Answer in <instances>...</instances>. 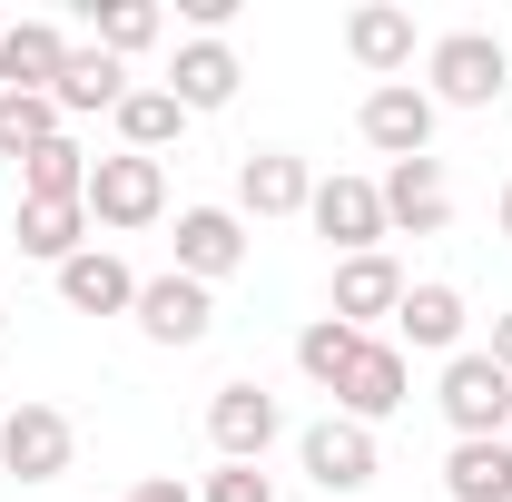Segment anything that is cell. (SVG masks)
Returning a JSON list of instances; mask_svg holds the SVG:
<instances>
[{"instance_id": "cell-1", "label": "cell", "mask_w": 512, "mask_h": 502, "mask_svg": "<svg viewBox=\"0 0 512 502\" xmlns=\"http://www.w3.org/2000/svg\"><path fill=\"white\" fill-rule=\"evenodd\" d=\"M503 89H512V40H493V30H444L424 50V99L434 109H493Z\"/></svg>"}, {"instance_id": "cell-2", "label": "cell", "mask_w": 512, "mask_h": 502, "mask_svg": "<svg viewBox=\"0 0 512 502\" xmlns=\"http://www.w3.org/2000/svg\"><path fill=\"white\" fill-rule=\"evenodd\" d=\"M434 404H444L453 443H493L512 424V375L483 355V345H463V355H444V384H434Z\"/></svg>"}, {"instance_id": "cell-3", "label": "cell", "mask_w": 512, "mask_h": 502, "mask_svg": "<svg viewBox=\"0 0 512 502\" xmlns=\"http://www.w3.org/2000/svg\"><path fill=\"white\" fill-rule=\"evenodd\" d=\"M168 217V158H99L89 168V227H119V237H138V227H158Z\"/></svg>"}, {"instance_id": "cell-4", "label": "cell", "mask_w": 512, "mask_h": 502, "mask_svg": "<svg viewBox=\"0 0 512 502\" xmlns=\"http://www.w3.org/2000/svg\"><path fill=\"white\" fill-rule=\"evenodd\" d=\"M69 463H79V424L60 404H10L0 414V473L10 483H60Z\"/></svg>"}, {"instance_id": "cell-5", "label": "cell", "mask_w": 512, "mask_h": 502, "mask_svg": "<svg viewBox=\"0 0 512 502\" xmlns=\"http://www.w3.org/2000/svg\"><path fill=\"white\" fill-rule=\"evenodd\" d=\"M276 434H286V404H276L256 375H237V384L207 394V443H217L227 463H266V443H276Z\"/></svg>"}, {"instance_id": "cell-6", "label": "cell", "mask_w": 512, "mask_h": 502, "mask_svg": "<svg viewBox=\"0 0 512 502\" xmlns=\"http://www.w3.org/2000/svg\"><path fill=\"white\" fill-rule=\"evenodd\" d=\"M306 217H316V237L335 256H375L384 237H394V227H384V188H375V178H316Z\"/></svg>"}, {"instance_id": "cell-7", "label": "cell", "mask_w": 512, "mask_h": 502, "mask_svg": "<svg viewBox=\"0 0 512 502\" xmlns=\"http://www.w3.org/2000/svg\"><path fill=\"white\" fill-rule=\"evenodd\" d=\"M434 99L414 89V79H384V89H365V109H355V128H365V148H384V168L394 158H434Z\"/></svg>"}, {"instance_id": "cell-8", "label": "cell", "mask_w": 512, "mask_h": 502, "mask_svg": "<svg viewBox=\"0 0 512 502\" xmlns=\"http://www.w3.org/2000/svg\"><path fill=\"white\" fill-rule=\"evenodd\" d=\"M375 188H384V227H394V237H444V227H453V178H444V158H394Z\"/></svg>"}, {"instance_id": "cell-9", "label": "cell", "mask_w": 512, "mask_h": 502, "mask_svg": "<svg viewBox=\"0 0 512 502\" xmlns=\"http://www.w3.org/2000/svg\"><path fill=\"white\" fill-rule=\"evenodd\" d=\"M138 335H148V345H207V325H217V296H207V286H197V276H178V266H168V276H138Z\"/></svg>"}, {"instance_id": "cell-10", "label": "cell", "mask_w": 512, "mask_h": 502, "mask_svg": "<svg viewBox=\"0 0 512 502\" xmlns=\"http://www.w3.org/2000/svg\"><path fill=\"white\" fill-rule=\"evenodd\" d=\"M404 394H414V365H404V345L365 335V355H355V365H345V384H335V414L375 434L384 414H404Z\"/></svg>"}, {"instance_id": "cell-11", "label": "cell", "mask_w": 512, "mask_h": 502, "mask_svg": "<svg viewBox=\"0 0 512 502\" xmlns=\"http://www.w3.org/2000/svg\"><path fill=\"white\" fill-rule=\"evenodd\" d=\"M296 463L316 473V493H365V483H375V434L345 424V414H325V424L296 434Z\"/></svg>"}, {"instance_id": "cell-12", "label": "cell", "mask_w": 512, "mask_h": 502, "mask_svg": "<svg viewBox=\"0 0 512 502\" xmlns=\"http://www.w3.org/2000/svg\"><path fill=\"white\" fill-rule=\"evenodd\" d=\"M237 266H247V217L237 207H178V276L217 286Z\"/></svg>"}, {"instance_id": "cell-13", "label": "cell", "mask_w": 512, "mask_h": 502, "mask_svg": "<svg viewBox=\"0 0 512 502\" xmlns=\"http://www.w3.org/2000/svg\"><path fill=\"white\" fill-rule=\"evenodd\" d=\"M404 286H414V276H404V266H394L384 247H375V256H335V296H325V315L365 335L375 315H394V306H404Z\"/></svg>"}, {"instance_id": "cell-14", "label": "cell", "mask_w": 512, "mask_h": 502, "mask_svg": "<svg viewBox=\"0 0 512 502\" xmlns=\"http://www.w3.org/2000/svg\"><path fill=\"white\" fill-rule=\"evenodd\" d=\"M237 79H247V69H237V50H227V40H178V60H168V79H158V89H168L188 119H207V109H227V99H237Z\"/></svg>"}, {"instance_id": "cell-15", "label": "cell", "mask_w": 512, "mask_h": 502, "mask_svg": "<svg viewBox=\"0 0 512 502\" xmlns=\"http://www.w3.org/2000/svg\"><path fill=\"white\" fill-rule=\"evenodd\" d=\"M10 237H20V256H40V266L60 276L69 256L89 247V197H20V217H10Z\"/></svg>"}, {"instance_id": "cell-16", "label": "cell", "mask_w": 512, "mask_h": 502, "mask_svg": "<svg viewBox=\"0 0 512 502\" xmlns=\"http://www.w3.org/2000/svg\"><path fill=\"white\" fill-rule=\"evenodd\" d=\"M306 197H316L306 158H286V148L237 158V217H306Z\"/></svg>"}, {"instance_id": "cell-17", "label": "cell", "mask_w": 512, "mask_h": 502, "mask_svg": "<svg viewBox=\"0 0 512 502\" xmlns=\"http://www.w3.org/2000/svg\"><path fill=\"white\" fill-rule=\"evenodd\" d=\"M60 69H69L60 20H10V30H0V89H30V99H50V89H60Z\"/></svg>"}, {"instance_id": "cell-18", "label": "cell", "mask_w": 512, "mask_h": 502, "mask_svg": "<svg viewBox=\"0 0 512 502\" xmlns=\"http://www.w3.org/2000/svg\"><path fill=\"white\" fill-rule=\"evenodd\" d=\"M394 335H404L414 355H463V286H444V276L404 286V306H394Z\"/></svg>"}, {"instance_id": "cell-19", "label": "cell", "mask_w": 512, "mask_h": 502, "mask_svg": "<svg viewBox=\"0 0 512 502\" xmlns=\"http://www.w3.org/2000/svg\"><path fill=\"white\" fill-rule=\"evenodd\" d=\"M345 50H355V69H375V89H384L394 69H414V10H394V0L345 10Z\"/></svg>"}, {"instance_id": "cell-20", "label": "cell", "mask_w": 512, "mask_h": 502, "mask_svg": "<svg viewBox=\"0 0 512 502\" xmlns=\"http://www.w3.org/2000/svg\"><path fill=\"white\" fill-rule=\"evenodd\" d=\"M60 306H69V315H128V306H138V276H128V256L79 247V256L60 266Z\"/></svg>"}, {"instance_id": "cell-21", "label": "cell", "mask_w": 512, "mask_h": 502, "mask_svg": "<svg viewBox=\"0 0 512 502\" xmlns=\"http://www.w3.org/2000/svg\"><path fill=\"white\" fill-rule=\"evenodd\" d=\"M119 99H128V60H109L99 40H89V50H69L60 89H50V109H60V119H99V109L119 119Z\"/></svg>"}, {"instance_id": "cell-22", "label": "cell", "mask_w": 512, "mask_h": 502, "mask_svg": "<svg viewBox=\"0 0 512 502\" xmlns=\"http://www.w3.org/2000/svg\"><path fill=\"white\" fill-rule=\"evenodd\" d=\"M444 493L453 502H512V443H453L444 453Z\"/></svg>"}, {"instance_id": "cell-23", "label": "cell", "mask_w": 512, "mask_h": 502, "mask_svg": "<svg viewBox=\"0 0 512 502\" xmlns=\"http://www.w3.org/2000/svg\"><path fill=\"white\" fill-rule=\"evenodd\" d=\"M119 138H128V158H168V148L188 138V109H178L168 89H128L119 99Z\"/></svg>"}, {"instance_id": "cell-24", "label": "cell", "mask_w": 512, "mask_h": 502, "mask_svg": "<svg viewBox=\"0 0 512 502\" xmlns=\"http://www.w3.org/2000/svg\"><path fill=\"white\" fill-rule=\"evenodd\" d=\"M89 168H99V158L60 128L50 148H30V158H20V197H89Z\"/></svg>"}, {"instance_id": "cell-25", "label": "cell", "mask_w": 512, "mask_h": 502, "mask_svg": "<svg viewBox=\"0 0 512 502\" xmlns=\"http://www.w3.org/2000/svg\"><path fill=\"white\" fill-rule=\"evenodd\" d=\"M355 355H365V335H355V325H335V315H316V325L296 335V375L325 384V394L345 384V365H355Z\"/></svg>"}, {"instance_id": "cell-26", "label": "cell", "mask_w": 512, "mask_h": 502, "mask_svg": "<svg viewBox=\"0 0 512 502\" xmlns=\"http://www.w3.org/2000/svg\"><path fill=\"white\" fill-rule=\"evenodd\" d=\"M50 138H60V109H50V99H30V89H0V158H10V168H20L30 148H50Z\"/></svg>"}, {"instance_id": "cell-27", "label": "cell", "mask_w": 512, "mask_h": 502, "mask_svg": "<svg viewBox=\"0 0 512 502\" xmlns=\"http://www.w3.org/2000/svg\"><path fill=\"white\" fill-rule=\"evenodd\" d=\"M89 20H99V50H109V60H138V50L168 30V20H158V0H99Z\"/></svg>"}, {"instance_id": "cell-28", "label": "cell", "mask_w": 512, "mask_h": 502, "mask_svg": "<svg viewBox=\"0 0 512 502\" xmlns=\"http://www.w3.org/2000/svg\"><path fill=\"white\" fill-rule=\"evenodd\" d=\"M197 502H276V473H266V463H217Z\"/></svg>"}, {"instance_id": "cell-29", "label": "cell", "mask_w": 512, "mask_h": 502, "mask_svg": "<svg viewBox=\"0 0 512 502\" xmlns=\"http://www.w3.org/2000/svg\"><path fill=\"white\" fill-rule=\"evenodd\" d=\"M119 502H197V493H188V483H178V473H148V483H128Z\"/></svg>"}, {"instance_id": "cell-30", "label": "cell", "mask_w": 512, "mask_h": 502, "mask_svg": "<svg viewBox=\"0 0 512 502\" xmlns=\"http://www.w3.org/2000/svg\"><path fill=\"white\" fill-rule=\"evenodd\" d=\"M483 355H493V365L512 375V315H493V345H483Z\"/></svg>"}, {"instance_id": "cell-31", "label": "cell", "mask_w": 512, "mask_h": 502, "mask_svg": "<svg viewBox=\"0 0 512 502\" xmlns=\"http://www.w3.org/2000/svg\"><path fill=\"white\" fill-rule=\"evenodd\" d=\"M493 227H503V237H512V178H503V197H493Z\"/></svg>"}, {"instance_id": "cell-32", "label": "cell", "mask_w": 512, "mask_h": 502, "mask_svg": "<svg viewBox=\"0 0 512 502\" xmlns=\"http://www.w3.org/2000/svg\"><path fill=\"white\" fill-rule=\"evenodd\" d=\"M0 325H10V315H0Z\"/></svg>"}]
</instances>
